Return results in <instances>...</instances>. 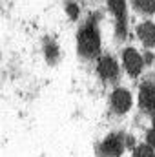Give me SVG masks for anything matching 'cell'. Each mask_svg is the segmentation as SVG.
<instances>
[{"instance_id": "6da1fadb", "label": "cell", "mask_w": 155, "mask_h": 157, "mask_svg": "<svg viewBox=\"0 0 155 157\" xmlns=\"http://www.w3.org/2000/svg\"><path fill=\"white\" fill-rule=\"evenodd\" d=\"M100 40H99V31L95 28V22H91V18L88 20L86 26H82V29L78 31V49L82 55H95L99 51Z\"/></svg>"}, {"instance_id": "7a4b0ae2", "label": "cell", "mask_w": 155, "mask_h": 157, "mask_svg": "<svg viewBox=\"0 0 155 157\" xmlns=\"http://www.w3.org/2000/svg\"><path fill=\"white\" fill-rule=\"evenodd\" d=\"M102 154L106 157H119L122 154V150H124V143H122V135H119V133H112V135H108L106 139H104V143H102Z\"/></svg>"}, {"instance_id": "3957f363", "label": "cell", "mask_w": 155, "mask_h": 157, "mask_svg": "<svg viewBox=\"0 0 155 157\" xmlns=\"http://www.w3.org/2000/svg\"><path fill=\"white\" fill-rule=\"evenodd\" d=\"M122 59H124V66H126V70H128L130 75L135 77V75L141 73V70H142V59H141V55H139L133 48H128V49L124 51Z\"/></svg>"}, {"instance_id": "277c9868", "label": "cell", "mask_w": 155, "mask_h": 157, "mask_svg": "<svg viewBox=\"0 0 155 157\" xmlns=\"http://www.w3.org/2000/svg\"><path fill=\"white\" fill-rule=\"evenodd\" d=\"M112 106H113V110L119 112V113L128 112L130 106H131V95L126 90H115L113 95H112Z\"/></svg>"}, {"instance_id": "5b68a950", "label": "cell", "mask_w": 155, "mask_h": 157, "mask_svg": "<svg viewBox=\"0 0 155 157\" xmlns=\"http://www.w3.org/2000/svg\"><path fill=\"white\" fill-rule=\"evenodd\" d=\"M141 106L148 112H155V84L146 82L141 88V95H139Z\"/></svg>"}, {"instance_id": "8992f818", "label": "cell", "mask_w": 155, "mask_h": 157, "mask_svg": "<svg viewBox=\"0 0 155 157\" xmlns=\"http://www.w3.org/2000/svg\"><path fill=\"white\" fill-rule=\"evenodd\" d=\"M97 70L104 78H115L117 73H119V66L112 57H102L97 64Z\"/></svg>"}, {"instance_id": "52a82bcc", "label": "cell", "mask_w": 155, "mask_h": 157, "mask_svg": "<svg viewBox=\"0 0 155 157\" xmlns=\"http://www.w3.org/2000/svg\"><path fill=\"white\" fill-rule=\"evenodd\" d=\"M110 7L117 15V33L120 37H124L126 35V13H124L126 4L124 2H110Z\"/></svg>"}, {"instance_id": "ba28073f", "label": "cell", "mask_w": 155, "mask_h": 157, "mask_svg": "<svg viewBox=\"0 0 155 157\" xmlns=\"http://www.w3.org/2000/svg\"><path fill=\"white\" fill-rule=\"evenodd\" d=\"M139 37L146 46H155V24L152 22H144L139 26Z\"/></svg>"}, {"instance_id": "9c48e42d", "label": "cell", "mask_w": 155, "mask_h": 157, "mask_svg": "<svg viewBox=\"0 0 155 157\" xmlns=\"http://www.w3.org/2000/svg\"><path fill=\"white\" fill-rule=\"evenodd\" d=\"M46 57H47L49 60H55V59L59 57V48H57V44L51 42V40H46Z\"/></svg>"}, {"instance_id": "30bf717a", "label": "cell", "mask_w": 155, "mask_h": 157, "mask_svg": "<svg viewBox=\"0 0 155 157\" xmlns=\"http://www.w3.org/2000/svg\"><path fill=\"white\" fill-rule=\"evenodd\" d=\"M135 7L142 9L144 13H152L155 9V0H137L135 2Z\"/></svg>"}, {"instance_id": "8fae6325", "label": "cell", "mask_w": 155, "mask_h": 157, "mask_svg": "<svg viewBox=\"0 0 155 157\" xmlns=\"http://www.w3.org/2000/svg\"><path fill=\"white\" fill-rule=\"evenodd\" d=\"M135 157H155V154H153V150H152V146L141 144V146H137V150H135Z\"/></svg>"}, {"instance_id": "7c38bea8", "label": "cell", "mask_w": 155, "mask_h": 157, "mask_svg": "<svg viewBox=\"0 0 155 157\" xmlns=\"http://www.w3.org/2000/svg\"><path fill=\"white\" fill-rule=\"evenodd\" d=\"M66 9H68V13H70V17H71V18H77V17H78V6H77V4H68V6H66Z\"/></svg>"}, {"instance_id": "4fadbf2b", "label": "cell", "mask_w": 155, "mask_h": 157, "mask_svg": "<svg viewBox=\"0 0 155 157\" xmlns=\"http://www.w3.org/2000/svg\"><path fill=\"white\" fill-rule=\"evenodd\" d=\"M146 141H148L150 146H153L155 148V130H150V132L146 133Z\"/></svg>"}, {"instance_id": "5bb4252c", "label": "cell", "mask_w": 155, "mask_h": 157, "mask_svg": "<svg viewBox=\"0 0 155 157\" xmlns=\"http://www.w3.org/2000/svg\"><path fill=\"white\" fill-rule=\"evenodd\" d=\"M144 59H146V62H152V60H153V55H152V53H146Z\"/></svg>"}, {"instance_id": "9a60e30c", "label": "cell", "mask_w": 155, "mask_h": 157, "mask_svg": "<svg viewBox=\"0 0 155 157\" xmlns=\"http://www.w3.org/2000/svg\"><path fill=\"white\" fill-rule=\"evenodd\" d=\"M153 126H155V117H153Z\"/></svg>"}]
</instances>
